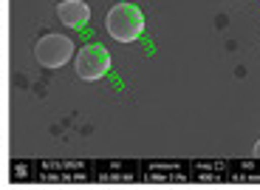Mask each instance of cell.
<instances>
[{
    "mask_svg": "<svg viewBox=\"0 0 260 190\" xmlns=\"http://www.w3.org/2000/svg\"><path fill=\"white\" fill-rule=\"evenodd\" d=\"M105 29L119 43H133L144 32V14L136 3H116L105 17Z\"/></svg>",
    "mask_w": 260,
    "mask_h": 190,
    "instance_id": "1",
    "label": "cell"
},
{
    "mask_svg": "<svg viewBox=\"0 0 260 190\" xmlns=\"http://www.w3.org/2000/svg\"><path fill=\"white\" fill-rule=\"evenodd\" d=\"M74 40L68 34H43L34 43V60L43 68H62L74 57Z\"/></svg>",
    "mask_w": 260,
    "mask_h": 190,
    "instance_id": "2",
    "label": "cell"
},
{
    "mask_svg": "<svg viewBox=\"0 0 260 190\" xmlns=\"http://www.w3.org/2000/svg\"><path fill=\"white\" fill-rule=\"evenodd\" d=\"M74 71H77L79 79H88V83L102 79L105 74L111 71V54H108V48L99 46V43L82 46L74 54Z\"/></svg>",
    "mask_w": 260,
    "mask_h": 190,
    "instance_id": "3",
    "label": "cell"
},
{
    "mask_svg": "<svg viewBox=\"0 0 260 190\" xmlns=\"http://www.w3.org/2000/svg\"><path fill=\"white\" fill-rule=\"evenodd\" d=\"M57 17L62 26L68 29H82L88 26V20H91V6L85 3V0H62L57 6Z\"/></svg>",
    "mask_w": 260,
    "mask_h": 190,
    "instance_id": "4",
    "label": "cell"
},
{
    "mask_svg": "<svg viewBox=\"0 0 260 190\" xmlns=\"http://www.w3.org/2000/svg\"><path fill=\"white\" fill-rule=\"evenodd\" d=\"M252 153H254V156L260 159V139H257V142H254V151H252Z\"/></svg>",
    "mask_w": 260,
    "mask_h": 190,
    "instance_id": "5",
    "label": "cell"
}]
</instances>
